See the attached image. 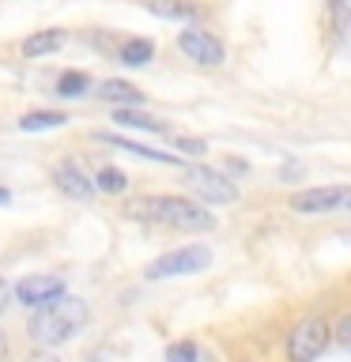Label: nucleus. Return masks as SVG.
<instances>
[{
    "label": "nucleus",
    "mask_w": 351,
    "mask_h": 362,
    "mask_svg": "<svg viewBox=\"0 0 351 362\" xmlns=\"http://www.w3.org/2000/svg\"><path fill=\"white\" fill-rule=\"evenodd\" d=\"M178 49L189 57L192 64H200V68H219L226 61V45L215 38L212 30H204V27H185L178 34Z\"/></svg>",
    "instance_id": "nucleus-5"
},
{
    "label": "nucleus",
    "mask_w": 351,
    "mask_h": 362,
    "mask_svg": "<svg viewBox=\"0 0 351 362\" xmlns=\"http://www.w3.org/2000/svg\"><path fill=\"white\" fill-rule=\"evenodd\" d=\"M197 358H200V347L192 339H174L166 347V362H197Z\"/></svg>",
    "instance_id": "nucleus-20"
},
{
    "label": "nucleus",
    "mask_w": 351,
    "mask_h": 362,
    "mask_svg": "<svg viewBox=\"0 0 351 362\" xmlns=\"http://www.w3.org/2000/svg\"><path fill=\"white\" fill-rule=\"evenodd\" d=\"M226 170H231V174H246V163H242V158H226Z\"/></svg>",
    "instance_id": "nucleus-25"
},
{
    "label": "nucleus",
    "mask_w": 351,
    "mask_h": 362,
    "mask_svg": "<svg viewBox=\"0 0 351 362\" xmlns=\"http://www.w3.org/2000/svg\"><path fill=\"white\" fill-rule=\"evenodd\" d=\"M95 140L110 144V147H121V151H129V155L151 158V163H166V166H174V163H178V155H170V151H151V147H144V144H132V140H125V136H113V132H98Z\"/></svg>",
    "instance_id": "nucleus-13"
},
{
    "label": "nucleus",
    "mask_w": 351,
    "mask_h": 362,
    "mask_svg": "<svg viewBox=\"0 0 351 362\" xmlns=\"http://www.w3.org/2000/svg\"><path fill=\"white\" fill-rule=\"evenodd\" d=\"M185 181H189V189L197 192L200 200H208V204H234L238 200V185L223 174V170L185 166Z\"/></svg>",
    "instance_id": "nucleus-6"
},
{
    "label": "nucleus",
    "mask_w": 351,
    "mask_h": 362,
    "mask_svg": "<svg viewBox=\"0 0 351 362\" xmlns=\"http://www.w3.org/2000/svg\"><path fill=\"white\" fill-rule=\"evenodd\" d=\"M113 121L125 124V129H140V132H166L163 121L147 117V113H140V110H113Z\"/></svg>",
    "instance_id": "nucleus-17"
},
{
    "label": "nucleus",
    "mask_w": 351,
    "mask_h": 362,
    "mask_svg": "<svg viewBox=\"0 0 351 362\" xmlns=\"http://www.w3.org/2000/svg\"><path fill=\"white\" fill-rule=\"evenodd\" d=\"M347 200H351L347 185H317V189L294 192V197H291V211H299V215H328V211L347 208Z\"/></svg>",
    "instance_id": "nucleus-7"
},
{
    "label": "nucleus",
    "mask_w": 351,
    "mask_h": 362,
    "mask_svg": "<svg viewBox=\"0 0 351 362\" xmlns=\"http://www.w3.org/2000/svg\"><path fill=\"white\" fill-rule=\"evenodd\" d=\"M95 185H98V192H110V197H117V192L129 189V177H125L117 166H102L98 177H95Z\"/></svg>",
    "instance_id": "nucleus-18"
},
{
    "label": "nucleus",
    "mask_w": 351,
    "mask_h": 362,
    "mask_svg": "<svg viewBox=\"0 0 351 362\" xmlns=\"http://www.w3.org/2000/svg\"><path fill=\"white\" fill-rule=\"evenodd\" d=\"M132 219H147L159 226H174V230H212L215 215L204 211V204L185 200V197H140L129 208Z\"/></svg>",
    "instance_id": "nucleus-2"
},
{
    "label": "nucleus",
    "mask_w": 351,
    "mask_h": 362,
    "mask_svg": "<svg viewBox=\"0 0 351 362\" xmlns=\"http://www.w3.org/2000/svg\"><path fill=\"white\" fill-rule=\"evenodd\" d=\"M347 211H351V200H347Z\"/></svg>",
    "instance_id": "nucleus-28"
},
{
    "label": "nucleus",
    "mask_w": 351,
    "mask_h": 362,
    "mask_svg": "<svg viewBox=\"0 0 351 362\" xmlns=\"http://www.w3.org/2000/svg\"><path fill=\"white\" fill-rule=\"evenodd\" d=\"M53 185L61 189L64 197H72V200H91L98 192L95 177H87L76 163H57L53 166Z\"/></svg>",
    "instance_id": "nucleus-9"
},
{
    "label": "nucleus",
    "mask_w": 351,
    "mask_h": 362,
    "mask_svg": "<svg viewBox=\"0 0 351 362\" xmlns=\"http://www.w3.org/2000/svg\"><path fill=\"white\" fill-rule=\"evenodd\" d=\"M328 344H333V325L321 313H310L294 321V328L287 332V362H317Z\"/></svg>",
    "instance_id": "nucleus-3"
},
{
    "label": "nucleus",
    "mask_w": 351,
    "mask_h": 362,
    "mask_svg": "<svg viewBox=\"0 0 351 362\" xmlns=\"http://www.w3.org/2000/svg\"><path fill=\"white\" fill-rule=\"evenodd\" d=\"M8 302H11V287H8V279L0 276V313L8 310Z\"/></svg>",
    "instance_id": "nucleus-24"
},
{
    "label": "nucleus",
    "mask_w": 351,
    "mask_h": 362,
    "mask_svg": "<svg viewBox=\"0 0 351 362\" xmlns=\"http://www.w3.org/2000/svg\"><path fill=\"white\" fill-rule=\"evenodd\" d=\"M27 362H61V358H57V351L38 347V351H30V355H27Z\"/></svg>",
    "instance_id": "nucleus-23"
},
{
    "label": "nucleus",
    "mask_w": 351,
    "mask_h": 362,
    "mask_svg": "<svg viewBox=\"0 0 351 362\" xmlns=\"http://www.w3.org/2000/svg\"><path fill=\"white\" fill-rule=\"evenodd\" d=\"M333 339H336L340 347L351 351V313H340V321L333 325Z\"/></svg>",
    "instance_id": "nucleus-21"
},
{
    "label": "nucleus",
    "mask_w": 351,
    "mask_h": 362,
    "mask_svg": "<svg viewBox=\"0 0 351 362\" xmlns=\"http://www.w3.org/2000/svg\"><path fill=\"white\" fill-rule=\"evenodd\" d=\"M8 200H11V192H8V189H0V204H8Z\"/></svg>",
    "instance_id": "nucleus-27"
},
{
    "label": "nucleus",
    "mask_w": 351,
    "mask_h": 362,
    "mask_svg": "<svg viewBox=\"0 0 351 362\" xmlns=\"http://www.w3.org/2000/svg\"><path fill=\"white\" fill-rule=\"evenodd\" d=\"M87 302L84 298H72V294H64L61 302H53V305H45V310H38L30 317V325H27V336L34 339L38 347H61L68 344V339H76L79 332H84V325H87Z\"/></svg>",
    "instance_id": "nucleus-1"
},
{
    "label": "nucleus",
    "mask_w": 351,
    "mask_h": 362,
    "mask_svg": "<svg viewBox=\"0 0 351 362\" xmlns=\"http://www.w3.org/2000/svg\"><path fill=\"white\" fill-rule=\"evenodd\" d=\"M68 117L57 110H34V113H23L19 117V129L23 132H42V129H61Z\"/></svg>",
    "instance_id": "nucleus-16"
},
{
    "label": "nucleus",
    "mask_w": 351,
    "mask_h": 362,
    "mask_svg": "<svg viewBox=\"0 0 351 362\" xmlns=\"http://www.w3.org/2000/svg\"><path fill=\"white\" fill-rule=\"evenodd\" d=\"M212 264V249L208 245H181L170 249V253L155 257L151 264L144 268L147 279H174V276H197Z\"/></svg>",
    "instance_id": "nucleus-4"
},
{
    "label": "nucleus",
    "mask_w": 351,
    "mask_h": 362,
    "mask_svg": "<svg viewBox=\"0 0 351 362\" xmlns=\"http://www.w3.org/2000/svg\"><path fill=\"white\" fill-rule=\"evenodd\" d=\"M87 87H91L87 72H64L61 79H57V95H61V98H79Z\"/></svg>",
    "instance_id": "nucleus-19"
},
{
    "label": "nucleus",
    "mask_w": 351,
    "mask_h": 362,
    "mask_svg": "<svg viewBox=\"0 0 351 362\" xmlns=\"http://www.w3.org/2000/svg\"><path fill=\"white\" fill-rule=\"evenodd\" d=\"M4 355H8V339H4V332H0V362H4Z\"/></svg>",
    "instance_id": "nucleus-26"
},
{
    "label": "nucleus",
    "mask_w": 351,
    "mask_h": 362,
    "mask_svg": "<svg viewBox=\"0 0 351 362\" xmlns=\"http://www.w3.org/2000/svg\"><path fill=\"white\" fill-rule=\"evenodd\" d=\"M64 45V30H38L30 38H23V57H45Z\"/></svg>",
    "instance_id": "nucleus-14"
},
{
    "label": "nucleus",
    "mask_w": 351,
    "mask_h": 362,
    "mask_svg": "<svg viewBox=\"0 0 351 362\" xmlns=\"http://www.w3.org/2000/svg\"><path fill=\"white\" fill-rule=\"evenodd\" d=\"M144 8L159 19H178V23L200 19V4H192V0H144Z\"/></svg>",
    "instance_id": "nucleus-12"
},
{
    "label": "nucleus",
    "mask_w": 351,
    "mask_h": 362,
    "mask_svg": "<svg viewBox=\"0 0 351 362\" xmlns=\"http://www.w3.org/2000/svg\"><path fill=\"white\" fill-rule=\"evenodd\" d=\"M16 298H19V305H27V310L38 313L45 305L64 298V279L61 276H27V279H19Z\"/></svg>",
    "instance_id": "nucleus-8"
},
{
    "label": "nucleus",
    "mask_w": 351,
    "mask_h": 362,
    "mask_svg": "<svg viewBox=\"0 0 351 362\" xmlns=\"http://www.w3.org/2000/svg\"><path fill=\"white\" fill-rule=\"evenodd\" d=\"M117 57H121V64H129V68H140V64H147V61L155 57V45L147 42V38H129V42H121Z\"/></svg>",
    "instance_id": "nucleus-15"
},
{
    "label": "nucleus",
    "mask_w": 351,
    "mask_h": 362,
    "mask_svg": "<svg viewBox=\"0 0 351 362\" xmlns=\"http://www.w3.org/2000/svg\"><path fill=\"white\" fill-rule=\"evenodd\" d=\"M325 27L336 45H351V0H325Z\"/></svg>",
    "instance_id": "nucleus-10"
},
{
    "label": "nucleus",
    "mask_w": 351,
    "mask_h": 362,
    "mask_svg": "<svg viewBox=\"0 0 351 362\" xmlns=\"http://www.w3.org/2000/svg\"><path fill=\"white\" fill-rule=\"evenodd\" d=\"M98 98L113 102L117 110H136L144 102V90L132 87V83H125V79H106V83H98Z\"/></svg>",
    "instance_id": "nucleus-11"
},
{
    "label": "nucleus",
    "mask_w": 351,
    "mask_h": 362,
    "mask_svg": "<svg viewBox=\"0 0 351 362\" xmlns=\"http://www.w3.org/2000/svg\"><path fill=\"white\" fill-rule=\"evenodd\" d=\"M174 147H178V151H185V155H204V151H208V144L197 140V136H174Z\"/></svg>",
    "instance_id": "nucleus-22"
}]
</instances>
